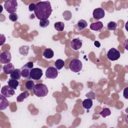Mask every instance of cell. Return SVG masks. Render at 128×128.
<instances>
[{
    "mask_svg": "<svg viewBox=\"0 0 128 128\" xmlns=\"http://www.w3.org/2000/svg\"><path fill=\"white\" fill-rule=\"evenodd\" d=\"M58 75V70L53 66H50L46 70V76L48 78H56Z\"/></svg>",
    "mask_w": 128,
    "mask_h": 128,
    "instance_id": "8",
    "label": "cell"
},
{
    "mask_svg": "<svg viewBox=\"0 0 128 128\" xmlns=\"http://www.w3.org/2000/svg\"><path fill=\"white\" fill-rule=\"evenodd\" d=\"M0 110H2L6 108L9 106V102L6 97L2 94H0Z\"/></svg>",
    "mask_w": 128,
    "mask_h": 128,
    "instance_id": "13",
    "label": "cell"
},
{
    "mask_svg": "<svg viewBox=\"0 0 128 128\" xmlns=\"http://www.w3.org/2000/svg\"><path fill=\"white\" fill-rule=\"evenodd\" d=\"M40 26L42 28H45L47 27L50 24V21L48 19L41 20L40 21Z\"/></svg>",
    "mask_w": 128,
    "mask_h": 128,
    "instance_id": "28",
    "label": "cell"
},
{
    "mask_svg": "<svg viewBox=\"0 0 128 128\" xmlns=\"http://www.w3.org/2000/svg\"><path fill=\"white\" fill-rule=\"evenodd\" d=\"M11 54L8 50L4 51L0 54V61L2 64H8L11 61Z\"/></svg>",
    "mask_w": 128,
    "mask_h": 128,
    "instance_id": "10",
    "label": "cell"
},
{
    "mask_svg": "<svg viewBox=\"0 0 128 128\" xmlns=\"http://www.w3.org/2000/svg\"><path fill=\"white\" fill-rule=\"evenodd\" d=\"M33 91L34 94L38 97H44L48 92L47 86L43 84H36L33 88Z\"/></svg>",
    "mask_w": 128,
    "mask_h": 128,
    "instance_id": "2",
    "label": "cell"
},
{
    "mask_svg": "<svg viewBox=\"0 0 128 128\" xmlns=\"http://www.w3.org/2000/svg\"><path fill=\"white\" fill-rule=\"evenodd\" d=\"M62 16L66 20H69L72 17V14L70 10H65L62 14Z\"/></svg>",
    "mask_w": 128,
    "mask_h": 128,
    "instance_id": "27",
    "label": "cell"
},
{
    "mask_svg": "<svg viewBox=\"0 0 128 128\" xmlns=\"http://www.w3.org/2000/svg\"><path fill=\"white\" fill-rule=\"evenodd\" d=\"M92 15L94 18L96 20H100L104 16L105 12L102 8H98L94 10Z\"/></svg>",
    "mask_w": 128,
    "mask_h": 128,
    "instance_id": "11",
    "label": "cell"
},
{
    "mask_svg": "<svg viewBox=\"0 0 128 128\" xmlns=\"http://www.w3.org/2000/svg\"><path fill=\"white\" fill-rule=\"evenodd\" d=\"M15 94L14 89L11 88L8 86H4L1 89V94L6 98H10Z\"/></svg>",
    "mask_w": 128,
    "mask_h": 128,
    "instance_id": "9",
    "label": "cell"
},
{
    "mask_svg": "<svg viewBox=\"0 0 128 128\" xmlns=\"http://www.w3.org/2000/svg\"><path fill=\"white\" fill-rule=\"evenodd\" d=\"M29 48V46H22L19 48V52L21 54L26 56L28 52Z\"/></svg>",
    "mask_w": 128,
    "mask_h": 128,
    "instance_id": "24",
    "label": "cell"
},
{
    "mask_svg": "<svg viewBox=\"0 0 128 128\" xmlns=\"http://www.w3.org/2000/svg\"><path fill=\"white\" fill-rule=\"evenodd\" d=\"M34 67V62H28L25 65L22 66L21 68V74L22 76L25 78L30 79V71Z\"/></svg>",
    "mask_w": 128,
    "mask_h": 128,
    "instance_id": "3",
    "label": "cell"
},
{
    "mask_svg": "<svg viewBox=\"0 0 128 128\" xmlns=\"http://www.w3.org/2000/svg\"><path fill=\"white\" fill-rule=\"evenodd\" d=\"M107 58L111 61L118 60L120 56V52L115 48H110L107 52Z\"/></svg>",
    "mask_w": 128,
    "mask_h": 128,
    "instance_id": "6",
    "label": "cell"
},
{
    "mask_svg": "<svg viewBox=\"0 0 128 128\" xmlns=\"http://www.w3.org/2000/svg\"><path fill=\"white\" fill-rule=\"evenodd\" d=\"M116 27H117V23L113 21H111L109 22L107 24V28L108 30H115Z\"/></svg>",
    "mask_w": 128,
    "mask_h": 128,
    "instance_id": "25",
    "label": "cell"
},
{
    "mask_svg": "<svg viewBox=\"0 0 128 128\" xmlns=\"http://www.w3.org/2000/svg\"><path fill=\"white\" fill-rule=\"evenodd\" d=\"M54 27L56 30L58 32H62L64 29V24L62 22H58L54 24Z\"/></svg>",
    "mask_w": 128,
    "mask_h": 128,
    "instance_id": "23",
    "label": "cell"
},
{
    "mask_svg": "<svg viewBox=\"0 0 128 128\" xmlns=\"http://www.w3.org/2000/svg\"><path fill=\"white\" fill-rule=\"evenodd\" d=\"M82 62L76 58H74L71 60L69 64L70 69L74 72H78L82 70Z\"/></svg>",
    "mask_w": 128,
    "mask_h": 128,
    "instance_id": "5",
    "label": "cell"
},
{
    "mask_svg": "<svg viewBox=\"0 0 128 128\" xmlns=\"http://www.w3.org/2000/svg\"><path fill=\"white\" fill-rule=\"evenodd\" d=\"M36 8V4H34V3H31L29 6H28V10L30 12H32V11H34Z\"/></svg>",
    "mask_w": 128,
    "mask_h": 128,
    "instance_id": "32",
    "label": "cell"
},
{
    "mask_svg": "<svg viewBox=\"0 0 128 128\" xmlns=\"http://www.w3.org/2000/svg\"><path fill=\"white\" fill-rule=\"evenodd\" d=\"M100 114L102 115L103 118H106V116H110L111 114V112L109 108H104L101 112H100Z\"/></svg>",
    "mask_w": 128,
    "mask_h": 128,
    "instance_id": "29",
    "label": "cell"
},
{
    "mask_svg": "<svg viewBox=\"0 0 128 128\" xmlns=\"http://www.w3.org/2000/svg\"><path fill=\"white\" fill-rule=\"evenodd\" d=\"M35 84L33 80H28L26 84H25V87L26 89L31 90L34 88Z\"/></svg>",
    "mask_w": 128,
    "mask_h": 128,
    "instance_id": "26",
    "label": "cell"
},
{
    "mask_svg": "<svg viewBox=\"0 0 128 128\" xmlns=\"http://www.w3.org/2000/svg\"><path fill=\"white\" fill-rule=\"evenodd\" d=\"M92 100L91 99L88 98L87 99H85L82 101V106L86 110H89L92 106Z\"/></svg>",
    "mask_w": 128,
    "mask_h": 128,
    "instance_id": "18",
    "label": "cell"
},
{
    "mask_svg": "<svg viewBox=\"0 0 128 128\" xmlns=\"http://www.w3.org/2000/svg\"><path fill=\"white\" fill-rule=\"evenodd\" d=\"M30 96V93L28 91H24V92L20 94L16 98V100L18 102H22L26 98Z\"/></svg>",
    "mask_w": 128,
    "mask_h": 128,
    "instance_id": "19",
    "label": "cell"
},
{
    "mask_svg": "<svg viewBox=\"0 0 128 128\" xmlns=\"http://www.w3.org/2000/svg\"><path fill=\"white\" fill-rule=\"evenodd\" d=\"M18 7V2L16 0H7L5 1L4 4V8L7 12L14 14L16 12Z\"/></svg>",
    "mask_w": 128,
    "mask_h": 128,
    "instance_id": "4",
    "label": "cell"
},
{
    "mask_svg": "<svg viewBox=\"0 0 128 128\" xmlns=\"http://www.w3.org/2000/svg\"><path fill=\"white\" fill-rule=\"evenodd\" d=\"M54 66L57 70H60L64 66V62L62 59H58L54 62Z\"/></svg>",
    "mask_w": 128,
    "mask_h": 128,
    "instance_id": "22",
    "label": "cell"
},
{
    "mask_svg": "<svg viewBox=\"0 0 128 128\" xmlns=\"http://www.w3.org/2000/svg\"><path fill=\"white\" fill-rule=\"evenodd\" d=\"M42 74V70L38 68H32L30 71L31 78L34 80H39L40 79Z\"/></svg>",
    "mask_w": 128,
    "mask_h": 128,
    "instance_id": "7",
    "label": "cell"
},
{
    "mask_svg": "<svg viewBox=\"0 0 128 128\" xmlns=\"http://www.w3.org/2000/svg\"><path fill=\"white\" fill-rule=\"evenodd\" d=\"M8 83V86L14 90L16 89L19 84L18 82L16 80H14L12 78L10 79Z\"/></svg>",
    "mask_w": 128,
    "mask_h": 128,
    "instance_id": "21",
    "label": "cell"
},
{
    "mask_svg": "<svg viewBox=\"0 0 128 128\" xmlns=\"http://www.w3.org/2000/svg\"><path fill=\"white\" fill-rule=\"evenodd\" d=\"M3 71L4 74H10L15 69L14 66L12 63L7 64L3 66Z\"/></svg>",
    "mask_w": 128,
    "mask_h": 128,
    "instance_id": "14",
    "label": "cell"
},
{
    "mask_svg": "<svg viewBox=\"0 0 128 128\" xmlns=\"http://www.w3.org/2000/svg\"><path fill=\"white\" fill-rule=\"evenodd\" d=\"M9 19L12 21V22H16L17 21L18 19V16L16 13H14V14H11L9 15Z\"/></svg>",
    "mask_w": 128,
    "mask_h": 128,
    "instance_id": "30",
    "label": "cell"
},
{
    "mask_svg": "<svg viewBox=\"0 0 128 128\" xmlns=\"http://www.w3.org/2000/svg\"><path fill=\"white\" fill-rule=\"evenodd\" d=\"M88 26L87 22L84 20H80L78 21L77 23V26L80 30L85 29Z\"/></svg>",
    "mask_w": 128,
    "mask_h": 128,
    "instance_id": "20",
    "label": "cell"
},
{
    "mask_svg": "<svg viewBox=\"0 0 128 128\" xmlns=\"http://www.w3.org/2000/svg\"><path fill=\"white\" fill-rule=\"evenodd\" d=\"M43 56L46 58H51L54 56V51L51 49L49 48H46L44 52H43Z\"/></svg>",
    "mask_w": 128,
    "mask_h": 128,
    "instance_id": "17",
    "label": "cell"
},
{
    "mask_svg": "<svg viewBox=\"0 0 128 128\" xmlns=\"http://www.w3.org/2000/svg\"><path fill=\"white\" fill-rule=\"evenodd\" d=\"M52 8L49 1L40 2L36 4L34 14L38 20L48 19L52 12Z\"/></svg>",
    "mask_w": 128,
    "mask_h": 128,
    "instance_id": "1",
    "label": "cell"
},
{
    "mask_svg": "<svg viewBox=\"0 0 128 128\" xmlns=\"http://www.w3.org/2000/svg\"><path fill=\"white\" fill-rule=\"evenodd\" d=\"M103 28V24L102 22L98 21L92 23L90 25V28L92 30L95 31L100 30Z\"/></svg>",
    "mask_w": 128,
    "mask_h": 128,
    "instance_id": "15",
    "label": "cell"
},
{
    "mask_svg": "<svg viewBox=\"0 0 128 128\" xmlns=\"http://www.w3.org/2000/svg\"><path fill=\"white\" fill-rule=\"evenodd\" d=\"M127 89H128V88H125V90H124V96L126 98H127V94H126V93H127Z\"/></svg>",
    "mask_w": 128,
    "mask_h": 128,
    "instance_id": "35",
    "label": "cell"
},
{
    "mask_svg": "<svg viewBox=\"0 0 128 128\" xmlns=\"http://www.w3.org/2000/svg\"><path fill=\"white\" fill-rule=\"evenodd\" d=\"M70 46L71 48L76 50H78L82 46V40H80L79 38H74L70 42Z\"/></svg>",
    "mask_w": 128,
    "mask_h": 128,
    "instance_id": "12",
    "label": "cell"
},
{
    "mask_svg": "<svg viewBox=\"0 0 128 128\" xmlns=\"http://www.w3.org/2000/svg\"><path fill=\"white\" fill-rule=\"evenodd\" d=\"M94 44L97 48H99L100 46V42H98V41H95L94 43Z\"/></svg>",
    "mask_w": 128,
    "mask_h": 128,
    "instance_id": "34",
    "label": "cell"
},
{
    "mask_svg": "<svg viewBox=\"0 0 128 128\" xmlns=\"http://www.w3.org/2000/svg\"><path fill=\"white\" fill-rule=\"evenodd\" d=\"M6 42V38L4 35L0 34V46H2Z\"/></svg>",
    "mask_w": 128,
    "mask_h": 128,
    "instance_id": "33",
    "label": "cell"
},
{
    "mask_svg": "<svg viewBox=\"0 0 128 128\" xmlns=\"http://www.w3.org/2000/svg\"><path fill=\"white\" fill-rule=\"evenodd\" d=\"M22 76L21 74V70L20 69H14V70L10 74V77L14 80H20V77Z\"/></svg>",
    "mask_w": 128,
    "mask_h": 128,
    "instance_id": "16",
    "label": "cell"
},
{
    "mask_svg": "<svg viewBox=\"0 0 128 128\" xmlns=\"http://www.w3.org/2000/svg\"><path fill=\"white\" fill-rule=\"evenodd\" d=\"M86 96L88 98H90L91 100H94L96 98V96H95V94L93 92H89L87 93L86 94Z\"/></svg>",
    "mask_w": 128,
    "mask_h": 128,
    "instance_id": "31",
    "label": "cell"
}]
</instances>
